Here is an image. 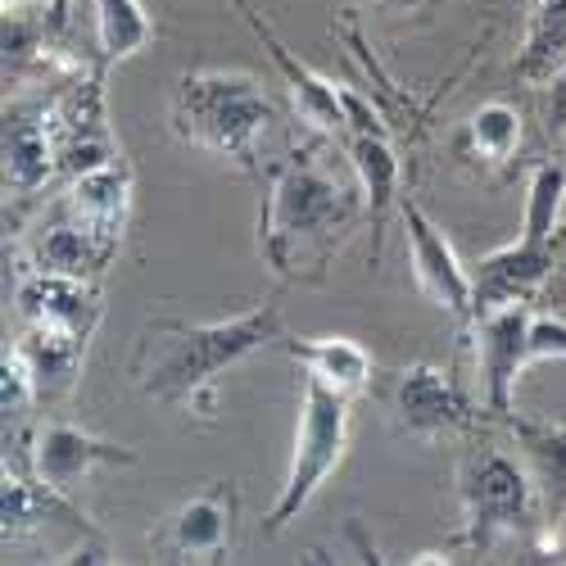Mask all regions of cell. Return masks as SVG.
Wrapping results in <instances>:
<instances>
[{
    "label": "cell",
    "instance_id": "cell-1",
    "mask_svg": "<svg viewBox=\"0 0 566 566\" xmlns=\"http://www.w3.org/2000/svg\"><path fill=\"white\" fill-rule=\"evenodd\" d=\"M358 222H367L358 177H340L313 146H295L268 168L259 254L281 281H322Z\"/></svg>",
    "mask_w": 566,
    "mask_h": 566
},
{
    "label": "cell",
    "instance_id": "cell-2",
    "mask_svg": "<svg viewBox=\"0 0 566 566\" xmlns=\"http://www.w3.org/2000/svg\"><path fill=\"white\" fill-rule=\"evenodd\" d=\"M281 340H286V317H281L276 300L222 322H186V317L159 313L140 326L127 371L146 399L172 403L186 412H209L218 376Z\"/></svg>",
    "mask_w": 566,
    "mask_h": 566
},
{
    "label": "cell",
    "instance_id": "cell-3",
    "mask_svg": "<svg viewBox=\"0 0 566 566\" xmlns=\"http://www.w3.org/2000/svg\"><path fill=\"white\" fill-rule=\"evenodd\" d=\"M276 123V105L259 77L235 69L181 73L168 101V127L181 146L227 159L259 177V136Z\"/></svg>",
    "mask_w": 566,
    "mask_h": 566
},
{
    "label": "cell",
    "instance_id": "cell-4",
    "mask_svg": "<svg viewBox=\"0 0 566 566\" xmlns=\"http://www.w3.org/2000/svg\"><path fill=\"white\" fill-rule=\"evenodd\" d=\"M566 200V168L539 164L526 186V213H522V241H512L485 254L471 268V291H476V317L503 304H531L544 281L557 268V218Z\"/></svg>",
    "mask_w": 566,
    "mask_h": 566
},
{
    "label": "cell",
    "instance_id": "cell-5",
    "mask_svg": "<svg viewBox=\"0 0 566 566\" xmlns=\"http://www.w3.org/2000/svg\"><path fill=\"white\" fill-rule=\"evenodd\" d=\"M354 399L322 386L317 376H304V395H300V427H295V453L286 485H281L276 503L263 516V531L281 535L291 522H300V512L322 494V485L336 476V467L345 462L349 449V421H354Z\"/></svg>",
    "mask_w": 566,
    "mask_h": 566
},
{
    "label": "cell",
    "instance_id": "cell-6",
    "mask_svg": "<svg viewBox=\"0 0 566 566\" xmlns=\"http://www.w3.org/2000/svg\"><path fill=\"white\" fill-rule=\"evenodd\" d=\"M458 494H462V535L471 548H490L503 535L531 526L539 507V490L526 462H516L503 449H471L458 467Z\"/></svg>",
    "mask_w": 566,
    "mask_h": 566
},
{
    "label": "cell",
    "instance_id": "cell-7",
    "mask_svg": "<svg viewBox=\"0 0 566 566\" xmlns=\"http://www.w3.org/2000/svg\"><path fill=\"white\" fill-rule=\"evenodd\" d=\"M235 522H241V494L231 481H213L164 516L150 531V548L159 562H222L235 544Z\"/></svg>",
    "mask_w": 566,
    "mask_h": 566
},
{
    "label": "cell",
    "instance_id": "cell-8",
    "mask_svg": "<svg viewBox=\"0 0 566 566\" xmlns=\"http://www.w3.org/2000/svg\"><path fill=\"white\" fill-rule=\"evenodd\" d=\"M235 6V14L245 19V28L254 32V41L268 51V60L276 64V73H281V82H286V96H291V109H295V118L308 127V132H317V136H332V140H345V132H349V114H345V86H336V82H326L322 73H313L286 41H281V32L263 19V10L254 6V0H231Z\"/></svg>",
    "mask_w": 566,
    "mask_h": 566
},
{
    "label": "cell",
    "instance_id": "cell-9",
    "mask_svg": "<svg viewBox=\"0 0 566 566\" xmlns=\"http://www.w3.org/2000/svg\"><path fill=\"white\" fill-rule=\"evenodd\" d=\"M399 218H403V241L412 254V281L436 308L453 313L458 322L476 317V291H471V268L458 259L449 235L436 227V218L421 209L412 196H399Z\"/></svg>",
    "mask_w": 566,
    "mask_h": 566
},
{
    "label": "cell",
    "instance_id": "cell-10",
    "mask_svg": "<svg viewBox=\"0 0 566 566\" xmlns=\"http://www.w3.org/2000/svg\"><path fill=\"white\" fill-rule=\"evenodd\" d=\"M531 304H503L476 317V367L485 386V408L494 417L512 412V395L522 371L535 363L531 358Z\"/></svg>",
    "mask_w": 566,
    "mask_h": 566
},
{
    "label": "cell",
    "instance_id": "cell-11",
    "mask_svg": "<svg viewBox=\"0 0 566 566\" xmlns=\"http://www.w3.org/2000/svg\"><path fill=\"white\" fill-rule=\"evenodd\" d=\"M136 453L127 444H109L101 436H91L73 421H45L32 440V471L41 485H51L60 494H73L91 471L101 467H132Z\"/></svg>",
    "mask_w": 566,
    "mask_h": 566
},
{
    "label": "cell",
    "instance_id": "cell-12",
    "mask_svg": "<svg viewBox=\"0 0 566 566\" xmlns=\"http://www.w3.org/2000/svg\"><path fill=\"white\" fill-rule=\"evenodd\" d=\"M395 412L408 427V436H421V440H436L444 431H471L467 395L458 390V381L449 371H440L431 363H412L399 371Z\"/></svg>",
    "mask_w": 566,
    "mask_h": 566
},
{
    "label": "cell",
    "instance_id": "cell-13",
    "mask_svg": "<svg viewBox=\"0 0 566 566\" xmlns=\"http://www.w3.org/2000/svg\"><path fill=\"white\" fill-rule=\"evenodd\" d=\"M345 155L349 168L367 196V222H371V259H381V235L390 222V209H399V150L390 146L386 132H345Z\"/></svg>",
    "mask_w": 566,
    "mask_h": 566
},
{
    "label": "cell",
    "instance_id": "cell-14",
    "mask_svg": "<svg viewBox=\"0 0 566 566\" xmlns=\"http://www.w3.org/2000/svg\"><path fill=\"white\" fill-rule=\"evenodd\" d=\"M19 308L28 322L64 326V332H77V336H91V326L101 317V300L86 281L64 276V272H45V268H36L32 276L19 281Z\"/></svg>",
    "mask_w": 566,
    "mask_h": 566
},
{
    "label": "cell",
    "instance_id": "cell-15",
    "mask_svg": "<svg viewBox=\"0 0 566 566\" xmlns=\"http://www.w3.org/2000/svg\"><path fill=\"white\" fill-rule=\"evenodd\" d=\"M64 209H69L73 222H82L86 231H96L101 241L118 245L123 241V227H127V209H132V168L114 159L105 168L77 172Z\"/></svg>",
    "mask_w": 566,
    "mask_h": 566
},
{
    "label": "cell",
    "instance_id": "cell-16",
    "mask_svg": "<svg viewBox=\"0 0 566 566\" xmlns=\"http://www.w3.org/2000/svg\"><path fill=\"white\" fill-rule=\"evenodd\" d=\"M512 440L522 449V462L531 467L535 490H539V507L544 516L566 512V427H553V421H531V417H512Z\"/></svg>",
    "mask_w": 566,
    "mask_h": 566
},
{
    "label": "cell",
    "instance_id": "cell-17",
    "mask_svg": "<svg viewBox=\"0 0 566 566\" xmlns=\"http://www.w3.org/2000/svg\"><path fill=\"white\" fill-rule=\"evenodd\" d=\"M304 376H317L322 386H332L349 399H358L367 386H371V354L349 340V336H308V340H281Z\"/></svg>",
    "mask_w": 566,
    "mask_h": 566
},
{
    "label": "cell",
    "instance_id": "cell-18",
    "mask_svg": "<svg viewBox=\"0 0 566 566\" xmlns=\"http://www.w3.org/2000/svg\"><path fill=\"white\" fill-rule=\"evenodd\" d=\"M14 354L32 371L36 395H60V390H69L77 381V367H82V354H86V336L64 332V326L32 322V332L14 345Z\"/></svg>",
    "mask_w": 566,
    "mask_h": 566
},
{
    "label": "cell",
    "instance_id": "cell-19",
    "mask_svg": "<svg viewBox=\"0 0 566 566\" xmlns=\"http://www.w3.org/2000/svg\"><path fill=\"white\" fill-rule=\"evenodd\" d=\"M60 150L51 146V127L32 114H10L6 118V186L14 196L41 191L55 172Z\"/></svg>",
    "mask_w": 566,
    "mask_h": 566
},
{
    "label": "cell",
    "instance_id": "cell-20",
    "mask_svg": "<svg viewBox=\"0 0 566 566\" xmlns=\"http://www.w3.org/2000/svg\"><path fill=\"white\" fill-rule=\"evenodd\" d=\"M91 19H96L101 69L132 60L155 41V19L146 10V0H91Z\"/></svg>",
    "mask_w": 566,
    "mask_h": 566
},
{
    "label": "cell",
    "instance_id": "cell-21",
    "mask_svg": "<svg viewBox=\"0 0 566 566\" xmlns=\"http://www.w3.org/2000/svg\"><path fill=\"white\" fill-rule=\"evenodd\" d=\"M566 64V0H531L526 45L516 55V77L544 86Z\"/></svg>",
    "mask_w": 566,
    "mask_h": 566
},
{
    "label": "cell",
    "instance_id": "cell-22",
    "mask_svg": "<svg viewBox=\"0 0 566 566\" xmlns=\"http://www.w3.org/2000/svg\"><path fill=\"white\" fill-rule=\"evenodd\" d=\"M118 245L101 241L96 231H86L82 222H64V227H51L41 235L36 245V268L45 272H64V276H77V281H96L105 272V263L114 259Z\"/></svg>",
    "mask_w": 566,
    "mask_h": 566
},
{
    "label": "cell",
    "instance_id": "cell-23",
    "mask_svg": "<svg viewBox=\"0 0 566 566\" xmlns=\"http://www.w3.org/2000/svg\"><path fill=\"white\" fill-rule=\"evenodd\" d=\"M467 146L485 164H507L516 155V146H522V114L503 101L481 105L467 118Z\"/></svg>",
    "mask_w": 566,
    "mask_h": 566
},
{
    "label": "cell",
    "instance_id": "cell-24",
    "mask_svg": "<svg viewBox=\"0 0 566 566\" xmlns=\"http://www.w3.org/2000/svg\"><path fill=\"white\" fill-rule=\"evenodd\" d=\"M36 381H32V371L23 367V358L10 349L6 363H0V408H6V431L23 427L32 403H36Z\"/></svg>",
    "mask_w": 566,
    "mask_h": 566
},
{
    "label": "cell",
    "instance_id": "cell-25",
    "mask_svg": "<svg viewBox=\"0 0 566 566\" xmlns=\"http://www.w3.org/2000/svg\"><path fill=\"white\" fill-rule=\"evenodd\" d=\"M544 127L553 136L566 132V64L544 82Z\"/></svg>",
    "mask_w": 566,
    "mask_h": 566
},
{
    "label": "cell",
    "instance_id": "cell-26",
    "mask_svg": "<svg viewBox=\"0 0 566 566\" xmlns=\"http://www.w3.org/2000/svg\"><path fill=\"white\" fill-rule=\"evenodd\" d=\"M548 553H553L557 562H566V512H562V516H553V531H548Z\"/></svg>",
    "mask_w": 566,
    "mask_h": 566
},
{
    "label": "cell",
    "instance_id": "cell-27",
    "mask_svg": "<svg viewBox=\"0 0 566 566\" xmlns=\"http://www.w3.org/2000/svg\"><path fill=\"white\" fill-rule=\"evenodd\" d=\"M376 10H386V14H412V10H421L427 0H371Z\"/></svg>",
    "mask_w": 566,
    "mask_h": 566
},
{
    "label": "cell",
    "instance_id": "cell-28",
    "mask_svg": "<svg viewBox=\"0 0 566 566\" xmlns=\"http://www.w3.org/2000/svg\"><path fill=\"white\" fill-rule=\"evenodd\" d=\"M557 146H562V159H566V132H562V136H557Z\"/></svg>",
    "mask_w": 566,
    "mask_h": 566
},
{
    "label": "cell",
    "instance_id": "cell-29",
    "mask_svg": "<svg viewBox=\"0 0 566 566\" xmlns=\"http://www.w3.org/2000/svg\"><path fill=\"white\" fill-rule=\"evenodd\" d=\"M6 6H19V0H6ZM51 6H60V0H51Z\"/></svg>",
    "mask_w": 566,
    "mask_h": 566
}]
</instances>
